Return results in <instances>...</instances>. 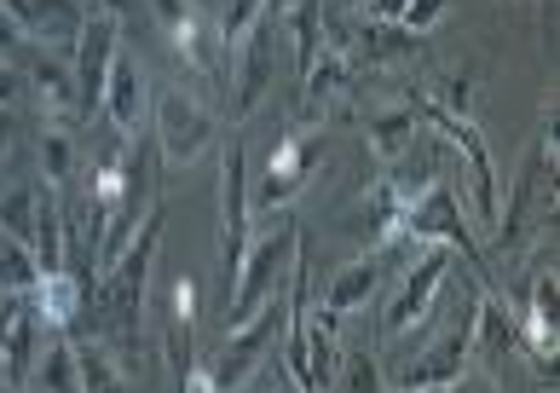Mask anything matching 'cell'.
Returning a JSON list of instances; mask_svg holds the SVG:
<instances>
[{"label":"cell","instance_id":"cell-35","mask_svg":"<svg viewBox=\"0 0 560 393\" xmlns=\"http://www.w3.org/2000/svg\"><path fill=\"white\" fill-rule=\"evenodd\" d=\"M185 393H220V388H214L209 370H197V365H191V377H185Z\"/></svg>","mask_w":560,"mask_h":393},{"label":"cell","instance_id":"cell-7","mask_svg":"<svg viewBox=\"0 0 560 393\" xmlns=\"http://www.w3.org/2000/svg\"><path fill=\"white\" fill-rule=\"evenodd\" d=\"M121 53V24L105 12H88L81 18V30L70 41V70H75V105L81 116H93L105 105V81H110V65Z\"/></svg>","mask_w":560,"mask_h":393},{"label":"cell","instance_id":"cell-15","mask_svg":"<svg viewBox=\"0 0 560 393\" xmlns=\"http://www.w3.org/2000/svg\"><path fill=\"white\" fill-rule=\"evenodd\" d=\"M514 330H521V342L537 354V365H549V377H555V330H560V278H555V266L532 278L526 319L514 324Z\"/></svg>","mask_w":560,"mask_h":393},{"label":"cell","instance_id":"cell-12","mask_svg":"<svg viewBox=\"0 0 560 393\" xmlns=\"http://www.w3.org/2000/svg\"><path fill=\"white\" fill-rule=\"evenodd\" d=\"M40 324L35 319V307L24 301V296H12V307H7V319H0V365H7V382H12V393H24L30 388V377H35V359H40Z\"/></svg>","mask_w":560,"mask_h":393},{"label":"cell","instance_id":"cell-8","mask_svg":"<svg viewBox=\"0 0 560 393\" xmlns=\"http://www.w3.org/2000/svg\"><path fill=\"white\" fill-rule=\"evenodd\" d=\"M248 232H255V209H248V157L232 139L225 145V174H220V284L225 289H232V278H237Z\"/></svg>","mask_w":560,"mask_h":393},{"label":"cell","instance_id":"cell-39","mask_svg":"<svg viewBox=\"0 0 560 393\" xmlns=\"http://www.w3.org/2000/svg\"><path fill=\"white\" fill-rule=\"evenodd\" d=\"M341 7H359V0H341Z\"/></svg>","mask_w":560,"mask_h":393},{"label":"cell","instance_id":"cell-26","mask_svg":"<svg viewBox=\"0 0 560 393\" xmlns=\"http://www.w3.org/2000/svg\"><path fill=\"white\" fill-rule=\"evenodd\" d=\"M301 76H306V105H324V99H336L347 81H352V65H347L336 47H318V58Z\"/></svg>","mask_w":560,"mask_h":393},{"label":"cell","instance_id":"cell-3","mask_svg":"<svg viewBox=\"0 0 560 393\" xmlns=\"http://www.w3.org/2000/svg\"><path fill=\"white\" fill-rule=\"evenodd\" d=\"M283 330H289V296H272L266 307H255L243 324L225 330V347H220V359H214V388L220 393H243L248 382H255V370L278 354V342H283Z\"/></svg>","mask_w":560,"mask_h":393},{"label":"cell","instance_id":"cell-2","mask_svg":"<svg viewBox=\"0 0 560 393\" xmlns=\"http://www.w3.org/2000/svg\"><path fill=\"white\" fill-rule=\"evenodd\" d=\"M162 220H168V209L144 215V226L133 232V243L116 255V266H105V284H98V307H105V336L110 342H139V313H144V284H151V266H156V243H162Z\"/></svg>","mask_w":560,"mask_h":393},{"label":"cell","instance_id":"cell-28","mask_svg":"<svg viewBox=\"0 0 560 393\" xmlns=\"http://www.w3.org/2000/svg\"><path fill=\"white\" fill-rule=\"evenodd\" d=\"M40 47H35V41L24 35V30H18L12 24V18L7 12H0V65H12V70H24L30 65V58H35Z\"/></svg>","mask_w":560,"mask_h":393},{"label":"cell","instance_id":"cell-32","mask_svg":"<svg viewBox=\"0 0 560 393\" xmlns=\"http://www.w3.org/2000/svg\"><path fill=\"white\" fill-rule=\"evenodd\" d=\"M18 99H24V70H12V65H0V111H12Z\"/></svg>","mask_w":560,"mask_h":393},{"label":"cell","instance_id":"cell-37","mask_svg":"<svg viewBox=\"0 0 560 393\" xmlns=\"http://www.w3.org/2000/svg\"><path fill=\"white\" fill-rule=\"evenodd\" d=\"M428 393H468V382H445V388H428Z\"/></svg>","mask_w":560,"mask_h":393},{"label":"cell","instance_id":"cell-16","mask_svg":"<svg viewBox=\"0 0 560 393\" xmlns=\"http://www.w3.org/2000/svg\"><path fill=\"white\" fill-rule=\"evenodd\" d=\"M266 81H272V24L260 18V24L237 41V81H232V111L237 116H255V105L266 99Z\"/></svg>","mask_w":560,"mask_h":393},{"label":"cell","instance_id":"cell-31","mask_svg":"<svg viewBox=\"0 0 560 393\" xmlns=\"http://www.w3.org/2000/svg\"><path fill=\"white\" fill-rule=\"evenodd\" d=\"M151 12H156V24H162V30L174 35V30L185 24V18L197 12V7H191V0H151Z\"/></svg>","mask_w":560,"mask_h":393},{"label":"cell","instance_id":"cell-36","mask_svg":"<svg viewBox=\"0 0 560 393\" xmlns=\"http://www.w3.org/2000/svg\"><path fill=\"white\" fill-rule=\"evenodd\" d=\"M7 145H12V111H0V157H7Z\"/></svg>","mask_w":560,"mask_h":393},{"label":"cell","instance_id":"cell-1","mask_svg":"<svg viewBox=\"0 0 560 393\" xmlns=\"http://www.w3.org/2000/svg\"><path fill=\"white\" fill-rule=\"evenodd\" d=\"M295 255H301V220L289 215V209L266 215L255 232H248V250L237 261V278H232V289H225V330L243 324L255 307H266L272 296H283L289 273H295Z\"/></svg>","mask_w":560,"mask_h":393},{"label":"cell","instance_id":"cell-14","mask_svg":"<svg viewBox=\"0 0 560 393\" xmlns=\"http://www.w3.org/2000/svg\"><path fill=\"white\" fill-rule=\"evenodd\" d=\"M24 70H30V88L40 99V122H70V128H75L81 105H75V70H70V58L40 47Z\"/></svg>","mask_w":560,"mask_h":393},{"label":"cell","instance_id":"cell-9","mask_svg":"<svg viewBox=\"0 0 560 393\" xmlns=\"http://www.w3.org/2000/svg\"><path fill=\"white\" fill-rule=\"evenodd\" d=\"M313 169H318V128L283 134V145L272 151V162H266L260 185L248 192V209H260V215L289 209V203H295V192H301L306 180H313Z\"/></svg>","mask_w":560,"mask_h":393},{"label":"cell","instance_id":"cell-38","mask_svg":"<svg viewBox=\"0 0 560 393\" xmlns=\"http://www.w3.org/2000/svg\"><path fill=\"white\" fill-rule=\"evenodd\" d=\"M382 393H410V388H382Z\"/></svg>","mask_w":560,"mask_h":393},{"label":"cell","instance_id":"cell-21","mask_svg":"<svg viewBox=\"0 0 560 393\" xmlns=\"http://www.w3.org/2000/svg\"><path fill=\"white\" fill-rule=\"evenodd\" d=\"M417 128H422V111H410V105H399V111H382V116H370L364 122V139H370V151H376V162H399L410 145H417Z\"/></svg>","mask_w":560,"mask_h":393},{"label":"cell","instance_id":"cell-27","mask_svg":"<svg viewBox=\"0 0 560 393\" xmlns=\"http://www.w3.org/2000/svg\"><path fill=\"white\" fill-rule=\"evenodd\" d=\"M35 284H40V266H35V255L24 250V243H12L7 232H0V289L7 296H35Z\"/></svg>","mask_w":560,"mask_h":393},{"label":"cell","instance_id":"cell-11","mask_svg":"<svg viewBox=\"0 0 560 393\" xmlns=\"http://www.w3.org/2000/svg\"><path fill=\"white\" fill-rule=\"evenodd\" d=\"M463 370H468V313H463V319H451L445 336H440V342H428L422 354L405 365L399 388H410V393H428V388L463 382Z\"/></svg>","mask_w":560,"mask_h":393},{"label":"cell","instance_id":"cell-4","mask_svg":"<svg viewBox=\"0 0 560 393\" xmlns=\"http://www.w3.org/2000/svg\"><path fill=\"white\" fill-rule=\"evenodd\" d=\"M405 238H428V243H445V250L456 255V261H468L474 266V284L480 289H491V266H486V255H480V243H474V232H468V215H463V203H456V185H428V192L405 209Z\"/></svg>","mask_w":560,"mask_h":393},{"label":"cell","instance_id":"cell-22","mask_svg":"<svg viewBox=\"0 0 560 393\" xmlns=\"http://www.w3.org/2000/svg\"><path fill=\"white\" fill-rule=\"evenodd\" d=\"M191 336H197V284L179 278L174 284V307H168V365L174 377H191Z\"/></svg>","mask_w":560,"mask_h":393},{"label":"cell","instance_id":"cell-23","mask_svg":"<svg viewBox=\"0 0 560 393\" xmlns=\"http://www.w3.org/2000/svg\"><path fill=\"white\" fill-rule=\"evenodd\" d=\"M30 388H35V393H81V370H75V347H70V336H52L47 347H40Z\"/></svg>","mask_w":560,"mask_h":393},{"label":"cell","instance_id":"cell-25","mask_svg":"<svg viewBox=\"0 0 560 393\" xmlns=\"http://www.w3.org/2000/svg\"><path fill=\"white\" fill-rule=\"evenodd\" d=\"M35 197H40V185H12V192H0V232L12 243H24V250H35Z\"/></svg>","mask_w":560,"mask_h":393},{"label":"cell","instance_id":"cell-33","mask_svg":"<svg viewBox=\"0 0 560 393\" xmlns=\"http://www.w3.org/2000/svg\"><path fill=\"white\" fill-rule=\"evenodd\" d=\"M364 12H370V24H399L405 0H364Z\"/></svg>","mask_w":560,"mask_h":393},{"label":"cell","instance_id":"cell-19","mask_svg":"<svg viewBox=\"0 0 560 393\" xmlns=\"http://www.w3.org/2000/svg\"><path fill=\"white\" fill-rule=\"evenodd\" d=\"M35 157H40V185H47V192H70L75 174H81V151H75L70 122H40Z\"/></svg>","mask_w":560,"mask_h":393},{"label":"cell","instance_id":"cell-5","mask_svg":"<svg viewBox=\"0 0 560 393\" xmlns=\"http://www.w3.org/2000/svg\"><path fill=\"white\" fill-rule=\"evenodd\" d=\"M451 273H456V255L445 250V243H422L417 261L399 273V289H393V301L382 313V336H405V330H417L433 313V301H440V289H445Z\"/></svg>","mask_w":560,"mask_h":393},{"label":"cell","instance_id":"cell-30","mask_svg":"<svg viewBox=\"0 0 560 393\" xmlns=\"http://www.w3.org/2000/svg\"><path fill=\"white\" fill-rule=\"evenodd\" d=\"M341 382H347V393H382V370H376L370 354H352L347 370H341Z\"/></svg>","mask_w":560,"mask_h":393},{"label":"cell","instance_id":"cell-17","mask_svg":"<svg viewBox=\"0 0 560 393\" xmlns=\"http://www.w3.org/2000/svg\"><path fill=\"white\" fill-rule=\"evenodd\" d=\"M174 53H179V65L191 70V76H202L209 88H225V41H220V24H209L202 12H191L185 24L174 30Z\"/></svg>","mask_w":560,"mask_h":393},{"label":"cell","instance_id":"cell-13","mask_svg":"<svg viewBox=\"0 0 560 393\" xmlns=\"http://www.w3.org/2000/svg\"><path fill=\"white\" fill-rule=\"evenodd\" d=\"M98 111L110 116V128L121 139H139L144 111H151V88H144V70L133 65V53H116L110 81H105V105H98Z\"/></svg>","mask_w":560,"mask_h":393},{"label":"cell","instance_id":"cell-29","mask_svg":"<svg viewBox=\"0 0 560 393\" xmlns=\"http://www.w3.org/2000/svg\"><path fill=\"white\" fill-rule=\"evenodd\" d=\"M445 7H451V0H405L399 30H405V35H428V30L445 18Z\"/></svg>","mask_w":560,"mask_h":393},{"label":"cell","instance_id":"cell-18","mask_svg":"<svg viewBox=\"0 0 560 393\" xmlns=\"http://www.w3.org/2000/svg\"><path fill=\"white\" fill-rule=\"evenodd\" d=\"M382 278H387V250H370V255H359L352 266H341V273L329 278L324 313H329V319H341V313H359L364 301H376Z\"/></svg>","mask_w":560,"mask_h":393},{"label":"cell","instance_id":"cell-10","mask_svg":"<svg viewBox=\"0 0 560 393\" xmlns=\"http://www.w3.org/2000/svg\"><path fill=\"white\" fill-rule=\"evenodd\" d=\"M0 12H7L12 24L24 30L35 47H47V53L70 47L75 30H81V18H88L81 0H0Z\"/></svg>","mask_w":560,"mask_h":393},{"label":"cell","instance_id":"cell-20","mask_svg":"<svg viewBox=\"0 0 560 393\" xmlns=\"http://www.w3.org/2000/svg\"><path fill=\"white\" fill-rule=\"evenodd\" d=\"M81 301H88V289H81V278H75V273H40L35 296H30L35 319L47 324V330H70V324H75V313H81Z\"/></svg>","mask_w":560,"mask_h":393},{"label":"cell","instance_id":"cell-6","mask_svg":"<svg viewBox=\"0 0 560 393\" xmlns=\"http://www.w3.org/2000/svg\"><path fill=\"white\" fill-rule=\"evenodd\" d=\"M151 122H156V151H162V162H174V169H191V162L220 139V122L179 88L151 99Z\"/></svg>","mask_w":560,"mask_h":393},{"label":"cell","instance_id":"cell-34","mask_svg":"<svg viewBox=\"0 0 560 393\" xmlns=\"http://www.w3.org/2000/svg\"><path fill=\"white\" fill-rule=\"evenodd\" d=\"M88 12H105V18H116L121 24V12H133V0H81Z\"/></svg>","mask_w":560,"mask_h":393},{"label":"cell","instance_id":"cell-24","mask_svg":"<svg viewBox=\"0 0 560 393\" xmlns=\"http://www.w3.org/2000/svg\"><path fill=\"white\" fill-rule=\"evenodd\" d=\"M75 347V370H81V393H121V365L110 354V342L93 336H70Z\"/></svg>","mask_w":560,"mask_h":393}]
</instances>
